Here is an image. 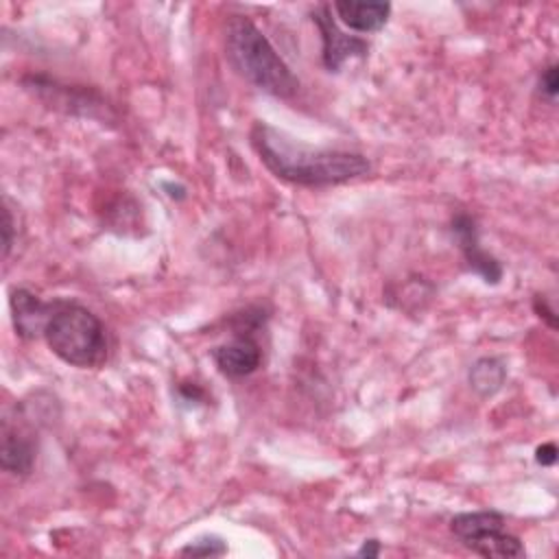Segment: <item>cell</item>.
I'll return each instance as SVG.
<instances>
[{
    "mask_svg": "<svg viewBox=\"0 0 559 559\" xmlns=\"http://www.w3.org/2000/svg\"><path fill=\"white\" fill-rule=\"evenodd\" d=\"M251 144L260 162L277 179L295 186H338L358 179L371 170L369 159L360 153L341 148H312L295 142L286 133L264 122L253 124Z\"/></svg>",
    "mask_w": 559,
    "mask_h": 559,
    "instance_id": "cell-1",
    "label": "cell"
},
{
    "mask_svg": "<svg viewBox=\"0 0 559 559\" xmlns=\"http://www.w3.org/2000/svg\"><path fill=\"white\" fill-rule=\"evenodd\" d=\"M225 57L245 81L271 96L288 98L299 90V79L245 15H231L225 24Z\"/></svg>",
    "mask_w": 559,
    "mask_h": 559,
    "instance_id": "cell-2",
    "label": "cell"
},
{
    "mask_svg": "<svg viewBox=\"0 0 559 559\" xmlns=\"http://www.w3.org/2000/svg\"><path fill=\"white\" fill-rule=\"evenodd\" d=\"M48 349L70 367L94 369L107 360V334L103 321L85 306L57 299L44 328Z\"/></svg>",
    "mask_w": 559,
    "mask_h": 559,
    "instance_id": "cell-3",
    "label": "cell"
},
{
    "mask_svg": "<svg viewBox=\"0 0 559 559\" xmlns=\"http://www.w3.org/2000/svg\"><path fill=\"white\" fill-rule=\"evenodd\" d=\"M454 537L472 552L493 559L524 557L522 542L507 531V520L498 511H469L456 513L450 520Z\"/></svg>",
    "mask_w": 559,
    "mask_h": 559,
    "instance_id": "cell-4",
    "label": "cell"
},
{
    "mask_svg": "<svg viewBox=\"0 0 559 559\" xmlns=\"http://www.w3.org/2000/svg\"><path fill=\"white\" fill-rule=\"evenodd\" d=\"M312 22L317 24L321 35V61L330 72H338L347 59L367 57L369 44L360 37L343 33L332 17L330 4H319L312 11Z\"/></svg>",
    "mask_w": 559,
    "mask_h": 559,
    "instance_id": "cell-5",
    "label": "cell"
},
{
    "mask_svg": "<svg viewBox=\"0 0 559 559\" xmlns=\"http://www.w3.org/2000/svg\"><path fill=\"white\" fill-rule=\"evenodd\" d=\"M450 229H452V236L456 238L459 242V249L467 262V266L483 277V282L487 284H498L502 280V266L500 262L480 247L478 242V227H476V221L465 214V212H459L456 216H452V223H450Z\"/></svg>",
    "mask_w": 559,
    "mask_h": 559,
    "instance_id": "cell-6",
    "label": "cell"
},
{
    "mask_svg": "<svg viewBox=\"0 0 559 559\" xmlns=\"http://www.w3.org/2000/svg\"><path fill=\"white\" fill-rule=\"evenodd\" d=\"M216 369L227 378L251 376L262 362V349L249 330H236L231 341L212 349Z\"/></svg>",
    "mask_w": 559,
    "mask_h": 559,
    "instance_id": "cell-7",
    "label": "cell"
},
{
    "mask_svg": "<svg viewBox=\"0 0 559 559\" xmlns=\"http://www.w3.org/2000/svg\"><path fill=\"white\" fill-rule=\"evenodd\" d=\"M9 306H11V319L15 334L22 338H35L44 336V328L55 312V301H41L35 293L28 288H13L9 293Z\"/></svg>",
    "mask_w": 559,
    "mask_h": 559,
    "instance_id": "cell-8",
    "label": "cell"
},
{
    "mask_svg": "<svg viewBox=\"0 0 559 559\" xmlns=\"http://www.w3.org/2000/svg\"><path fill=\"white\" fill-rule=\"evenodd\" d=\"M37 456L35 435L24 430L17 424H11L7 417L2 421V439H0V465L4 472L13 476H28L33 472Z\"/></svg>",
    "mask_w": 559,
    "mask_h": 559,
    "instance_id": "cell-9",
    "label": "cell"
},
{
    "mask_svg": "<svg viewBox=\"0 0 559 559\" xmlns=\"http://www.w3.org/2000/svg\"><path fill=\"white\" fill-rule=\"evenodd\" d=\"M347 28L356 33H376L380 31L391 13L389 2H365V0H336L330 4Z\"/></svg>",
    "mask_w": 559,
    "mask_h": 559,
    "instance_id": "cell-10",
    "label": "cell"
},
{
    "mask_svg": "<svg viewBox=\"0 0 559 559\" xmlns=\"http://www.w3.org/2000/svg\"><path fill=\"white\" fill-rule=\"evenodd\" d=\"M467 380L472 391H476L480 397H491L507 380V365L496 356H483L469 367Z\"/></svg>",
    "mask_w": 559,
    "mask_h": 559,
    "instance_id": "cell-11",
    "label": "cell"
},
{
    "mask_svg": "<svg viewBox=\"0 0 559 559\" xmlns=\"http://www.w3.org/2000/svg\"><path fill=\"white\" fill-rule=\"evenodd\" d=\"M179 552L188 557H223L227 552V544L216 535H203L183 546Z\"/></svg>",
    "mask_w": 559,
    "mask_h": 559,
    "instance_id": "cell-12",
    "label": "cell"
},
{
    "mask_svg": "<svg viewBox=\"0 0 559 559\" xmlns=\"http://www.w3.org/2000/svg\"><path fill=\"white\" fill-rule=\"evenodd\" d=\"M539 92L548 98V100H555L557 94H559V68L557 63H550L542 70L539 74Z\"/></svg>",
    "mask_w": 559,
    "mask_h": 559,
    "instance_id": "cell-13",
    "label": "cell"
},
{
    "mask_svg": "<svg viewBox=\"0 0 559 559\" xmlns=\"http://www.w3.org/2000/svg\"><path fill=\"white\" fill-rule=\"evenodd\" d=\"M13 216H11V210L4 205L2 210V255L9 258L11 253V245H13Z\"/></svg>",
    "mask_w": 559,
    "mask_h": 559,
    "instance_id": "cell-14",
    "label": "cell"
},
{
    "mask_svg": "<svg viewBox=\"0 0 559 559\" xmlns=\"http://www.w3.org/2000/svg\"><path fill=\"white\" fill-rule=\"evenodd\" d=\"M533 308H535V312L539 314V319H546V323H548L550 328H557V314H555V310L548 306V299H546L544 295H535Z\"/></svg>",
    "mask_w": 559,
    "mask_h": 559,
    "instance_id": "cell-15",
    "label": "cell"
},
{
    "mask_svg": "<svg viewBox=\"0 0 559 559\" xmlns=\"http://www.w3.org/2000/svg\"><path fill=\"white\" fill-rule=\"evenodd\" d=\"M557 445L552 443V441H546V443H542L537 450H535V461L539 463V465H544V467H550V465H555L557 463Z\"/></svg>",
    "mask_w": 559,
    "mask_h": 559,
    "instance_id": "cell-16",
    "label": "cell"
},
{
    "mask_svg": "<svg viewBox=\"0 0 559 559\" xmlns=\"http://www.w3.org/2000/svg\"><path fill=\"white\" fill-rule=\"evenodd\" d=\"M356 555L358 557H378L380 555V542L378 539H365Z\"/></svg>",
    "mask_w": 559,
    "mask_h": 559,
    "instance_id": "cell-17",
    "label": "cell"
}]
</instances>
